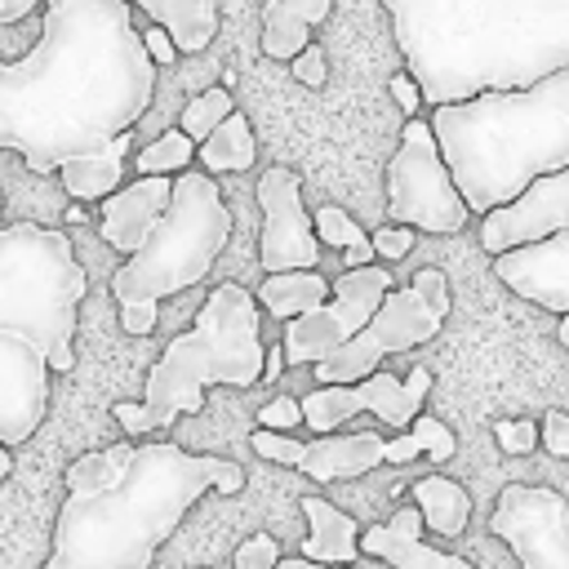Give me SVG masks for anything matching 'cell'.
I'll list each match as a JSON object with an SVG mask.
<instances>
[{
	"label": "cell",
	"mask_w": 569,
	"mask_h": 569,
	"mask_svg": "<svg viewBox=\"0 0 569 569\" xmlns=\"http://www.w3.org/2000/svg\"><path fill=\"white\" fill-rule=\"evenodd\" d=\"M191 160H196V142L182 129H164L156 142H147L133 156V169H138V178H178Z\"/></svg>",
	"instance_id": "cell-25"
},
{
	"label": "cell",
	"mask_w": 569,
	"mask_h": 569,
	"mask_svg": "<svg viewBox=\"0 0 569 569\" xmlns=\"http://www.w3.org/2000/svg\"><path fill=\"white\" fill-rule=\"evenodd\" d=\"M360 556H378L391 569H471V560L422 542L418 507H400V511H391V520L360 529Z\"/></svg>",
	"instance_id": "cell-17"
},
{
	"label": "cell",
	"mask_w": 569,
	"mask_h": 569,
	"mask_svg": "<svg viewBox=\"0 0 569 569\" xmlns=\"http://www.w3.org/2000/svg\"><path fill=\"white\" fill-rule=\"evenodd\" d=\"M67 502L53 551L40 569H151L164 538L213 489L240 493L244 471L218 453L182 445H107L67 462Z\"/></svg>",
	"instance_id": "cell-2"
},
{
	"label": "cell",
	"mask_w": 569,
	"mask_h": 569,
	"mask_svg": "<svg viewBox=\"0 0 569 569\" xmlns=\"http://www.w3.org/2000/svg\"><path fill=\"white\" fill-rule=\"evenodd\" d=\"M333 0H267L262 4V53L276 62H293L311 40V27L329 18Z\"/></svg>",
	"instance_id": "cell-19"
},
{
	"label": "cell",
	"mask_w": 569,
	"mask_h": 569,
	"mask_svg": "<svg viewBox=\"0 0 569 569\" xmlns=\"http://www.w3.org/2000/svg\"><path fill=\"white\" fill-rule=\"evenodd\" d=\"M293 80H298L302 89H325V80H329V58H325L320 44H307V49L293 58Z\"/></svg>",
	"instance_id": "cell-33"
},
{
	"label": "cell",
	"mask_w": 569,
	"mask_h": 569,
	"mask_svg": "<svg viewBox=\"0 0 569 569\" xmlns=\"http://www.w3.org/2000/svg\"><path fill=\"white\" fill-rule=\"evenodd\" d=\"M196 156H200V164H204L209 178H213V173H244V169L258 160V142H253L249 120H244L240 111H231V116L196 147Z\"/></svg>",
	"instance_id": "cell-24"
},
{
	"label": "cell",
	"mask_w": 569,
	"mask_h": 569,
	"mask_svg": "<svg viewBox=\"0 0 569 569\" xmlns=\"http://www.w3.org/2000/svg\"><path fill=\"white\" fill-rule=\"evenodd\" d=\"M36 4H44V0H0V22H22Z\"/></svg>",
	"instance_id": "cell-40"
},
{
	"label": "cell",
	"mask_w": 569,
	"mask_h": 569,
	"mask_svg": "<svg viewBox=\"0 0 569 569\" xmlns=\"http://www.w3.org/2000/svg\"><path fill=\"white\" fill-rule=\"evenodd\" d=\"M156 316H160V307H147V302L120 307V325H124V333H133V338H147V333L156 329Z\"/></svg>",
	"instance_id": "cell-35"
},
{
	"label": "cell",
	"mask_w": 569,
	"mask_h": 569,
	"mask_svg": "<svg viewBox=\"0 0 569 569\" xmlns=\"http://www.w3.org/2000/svg\"><path fill=\"white\" fill-rule=\"evenodd\" d=\"M258 204H262V236H258V258L262 271H311L320 267V240L311 231L307 204H302V178L284 164H271L258 178Z\"/></svg>",
	"instance_id": "cell-12"
},
{
	"label": "cell",
	"mask_w": 569,
	"mask_h": 569,
	"mask_svg": "<svg viewBox=\"0 0 569 569\" xmlns=\"http://www.w3.org/2000/svg\"><path fill=\"white\" fill-rule=\"evenodd\" d=\"M151 93L156 62L124 0H44L31 53L0 62V151L53 173L129 133Z\"/></svg>",
	"instance_id": "cell-1"
},
{
	"label": "cell",
	"mask_w": 569,
	"mask_h": 569,
	"mask_svg": "<svg viewBox=\"0 0 569 569\" xmlns=\"http://www.w3.org/2000/svg\"><path fill=\"white\" fill-rule=\"evenodd\" d=\"M413 236H418V231H409V227H391V222H387V227H378V231L369 236V244H373L378 258L400 262V258L413 249Z\"/></svg>",
	"instance_id": "cell-34"
},
{
	"label": "cell",
	"mask_w": 569,
	"mask_h": 569,
	"mask_svg": "<svg viewBox=\"0 0 569 569\" xmlns=\"http://www.w3.org/2000/svg\"><path fill=\"white\" fill-rule=\"evenodd\" d=\"M280 565V547L271 533H253L231 551V569H276Z\"/></svg>",
	"instance_id": "cell-29"
},
{
	"label": "cell",
	"mask_w": 569,
	"mask_h": 569,
	"mask_svg": "<svg viewBox=\"0 0 569 569\" xmlns=\"http://www.w3.org/2000/svg\"><path fill=\"white\" fill-rule=\"evenodd\" d=\"M169 191L173 178H133L129 187H116L107 200H98V236L129 258L169 209Z\"/></svg>",
	"instance_id": "cell-16"
},
{
	"label": "cell",
	"mask_w": 569,
	"mask_h": 569,
	"mask_svg": "<svg viewBox=\"0 0 569 569\" xmlns=\"http://www.w3.org/2000/svg\"><path fill=\"white\" fill-rule=\"evenodd\" d=\"M493 276L520 298L560 316V342L569 347V231L542 236L533 244H516L493 258Z\"/></svg>",
	"instance_id": "cell-15"
},
{
	"label": "cell",
	"mask_w": 569,
	"mask_h": 569,
	"mask_svg": "<svg viewBox=\"0 0 569 569\" xmlns=\"http://www.w3.org/2000/svg\"><path fill=\"white\" fill-rule=\"evenodd\" d=\"M231 240V204L222 200L218 182L204 169H182L169 191V209L147 231V240L116 267L111 298L120 307L147 302L160 307V298L191 289L209 276V267L222 258Z\"/></svg>",
	"instance_id": "cell-6"
},
{
	"label": "cell",
	"mask_w": 569,
	"mask_h": 569,
	"mask_svg": "<svg viewBox=\"0 0 569 569\" xmlns=\"http://www.w3.org/2000/svg\"><path fill=\"white\" fill-rule=\"evenodd\" d=\"M538 445L551 458H569V413L565 409H547L538 422Z\"/></svg>",
	"instance_id": "cell-32"
},
{
	"label": "cell",
	"mask_w": 569,
	"mask_h": 569,
	"mask_svg": "<svg viewBox=\"0 0 569 569\" xmlns=\"http://www.w3.org/2000/svg\"><path fill=\"white\" fill-rule=\"evenodd\" d=\"M387 293H391V267L369 262V267L342 271L316 311L284 320V338H280L284 365H311L316 369L320 360H329L338 347H347L373 320V311L382 307Z\"/></svg>",
	"instance_id": "cell-9"
},
{
	"label": "cell",
	"mask_w": 569,
	"mask_h": 569,
	"mask_svg": "<svg viewBox=\"0 0 569 569\" xmlns=\"http://www.w3.org/2000/svg\"><path fill=\"white\" fill-rule=\"evenodd\" d=\"M302 516H307V542H302V560L325 565V569H342L356 565L360 556V525L356 516L338 511L329 498L307 493L302 498Z\"/></svg>",
	"instance_id": "cell-18"
},
{
	"label": "cell",
	"mask_w": 569,
	"mask_h": 569,
	"mask_svg": "<svg viewBox=\"0 0 569 569\" xmlns=\"http://www.w3.org/2000/svg\"><path fill=\"white\" fill-rule=\"evenodd\" d=\"M262 307L244 284L222 280L204 298L196 325L182 329L147 373L142 409L151 431L204 409L209 387H253L262 378Z\"/></svg>",
	"instance_id": "cell-5"
},
{
	"label": "cell",
	"mask_w": 569,
	"mask_h": 569,
	"mask_svg": "<svg viewBox=\"0 0 569 569\" xmlns=\"http://www.w3.org/2000/svg\"><path fill=\"white\" fill-rule=\"evenodd\" d=\"M418 453H422V449H418V440H413L409 431L396 436V440H382V462H396V467H400V462H413Z\"/></svg>",
	"instance_id": "cell-39"
},
{
	"label": "cell",
	"mask_w": 569,
	"mask_h": 569,
	"mask_svg": "<svg viewBox=\"0 0 569 569\" xmlns=\"http://www.w3.org/2000/svg\"><path fill=\"white\" fill-rule=\"evenodd\" d=\"M138 36H142V49H147L151 62H160V67L178 62V49H173V40H169L160 27H147V31H138Z\"/></svg>",
	"instance_id": "cell-37"
},
{
	"label": "cell",
	"mask_w": 569,
	"mask_h": 569,
	"mask_svg": "<svg viewBox=\"0 0 569 569\" xmlns=\"http://www.w3.org/2000/svg\"><path fill=\"white\" fill-rule=\"evenodd\" d=\"M431 107L529 89L569 67V0H382Z\"/></svg>",
	"instance_id": "cell-3"
},
{
	"label": "cell",
	"mask_w": 569,
	"mask_h": 569,
	"mask_svg": "<svg viewBox=\"0 0 569 569\" xmlns=\"http://www.w3.org/2000/svg\"><path fill=\"white\" fill-rule=\"evenodd\" d=\"M129 147L133 138L120 133L116 142H107L102 151H84V156H71L58 164V178H62V191L80 204V200H107L120 182H124V160H129Z\"/></svg>",
	"instance_id": "cell-20"
},
{
	"label": "cell",
	"mask_w": 569,
	"mask_h": 569,
	"mask_svg": "<svg viewBox=\"0 0 569 569\" xmlns=\"http://www.w3.org/2000/svg\"><path fill=\"white\" fill-rule=\"evenodd\" d=\"M258 427L262 431H293V427H302V409H298V400L293 396H276V400H267L262 409H258Z\"/></svg>",
	"instance_id": "cell-31"
},
{
	"label": "cell",
	"mask_w": 569,
	"mask_h": 569,
	"mask_svg": "<svg viewBox=\"0 0 569 569\" xmlns=\"http://www.w3.org/2000/svg\"><path fill=\"white\" fill-rule=\"evenodd\" d=\"M387 89H391V98L400 102V111H405V116L413 120V116H418V107H422V93H418V84H413V76H409V71H396Z\"/></svg>",
	"instance_id": "cell-36"
},
{
	"label": "cell",
	"mask_w": 569,
	"mask_h": 569,
	"mask_svg": "<svg viewBox=\"0 0 569 569\" xmlns=\"http://www.w3.org/2000/svg\"><path fill=\"white\" fill-rule=\"evenodd\" d=\"M253 298L267 316L298 320L329 298V280L320 271H276V276H262V289Z\"/></svg>",
	"instance_id": "cell-22"
},
{
	"label": "cell",
	"mask_w": 569,
	"mask_h": 569,
	"mask_svg": "<svg viewBox=\"0 0 569 569\" xmlns=\"http://www.w3.org/2000/svg\"><path fill=\"white\" fill-rule=\"evenodd\" d=\"M493 436H498L502 453H533L538 449V422H529V418H498Z\"/></svg>",
	"instance_id": "cell-30"
},
{
	"label": "cell",
	"mask_w": 569,
	"mask_h": 569,
	"mask_svg": "<svg viewBox=\"0 0 569 569\" xmlns=\"http://www.w3.org/2000/svg\"><path fill=\"white\" fill-rule=\"evenodd\" d=\"M409 436L418 440V449H422L431 462H449L453 449H458V436H453L440 418H431V413H418V418L409 422Z\"/></svg>",
	"instance_id": "cell-28"
},
{
	"label": "cell",
	"mask_w": 569,
	"mask_h": 569,
	"mask_svg": "<svg viewBox=\"0 0 569 569\" xmlns=\"http://www.w3.org/2000/svg\"><path fill=\"white\" fill-rule=\"evenodd\" d=\"M373 262V244L365 240V244H356V249H342V267L351 271V267H369Z\"/></svg>",
	"instance_id": "cell-41"
},
{
	"label": "cell",
	"mask_w": 569,
	"mask_h": 569,
	"mask_svg": "<svg viewBox=\"0 0 569 569\" xmlns=\"http://www.w3.org/2000/svg\"><path fill=\"white\" fill-rule=\"evenodd\" d=\"M276 569H325V565H311V560H302V556H280ZM342 569H356V565H342Z\"/></svg>",
	"instance_id": "cell-43"
},
{
	"label": "cell",
	"mask_w": 569,
	"mask_h": 569,
	"mask_svg": "<svg viewBox=\"0 0 569 569\" xmlns=\"http://www.w3.org/2000/svg\"><path fill=\"white\" fill-rule=\"evenodd\" d=\"M445 316H449V280H445V271L440 267H418L405 289H391L382 298V307L373 311V320L347 347H338L329 360L316 365L320 387L365 382L378 369V360L431 342L440 333Z\"/></svg>",
	"instance_id": "cell-7"
},
{
	"label": "cell",
	"mask_w": 569,
	"mask_h": 569,
	"mask_svg": "<svg viewBox=\"0 0 569 569\" xmlns=\"http://www.w3.org/2000/svg\"><path fill=\"white\" fill-rule=\"evenodd\" d=\"M427 391H431V369L427 365L409 369V378H396V373L373 369L365 382H351V387H316L311 396L298 400V409H302V422L316 436H333L347 418H356L365 409L378 413L387 427L409 431V422L422 413Z\"/></svg>",
	"instance_id": "cell-11"
},
{
	"label": "cell",
	"mask_w": 569,
	"mask_h": 569,
	"mask_svg": "<svg viewBox=\"0 0 569 569\" xmlns=\"http://www.w3.org/2000/svg\"><path fill=\"white\" fill-rule=\"evenodd\" d=\"M258 458L298 467L302 476L320 480V485H338V480H360L382 462V436L378 431H351V436H316V440H293L280 431H253L249 436Z\"/></svg>",
	"instance_id": "cell-13"
},
{
	"label": "cell",
	"mask_w": 569,
	"mask_h": 569,
	"mask_svg": "<svg viewBox=\"0 0 569 569\" xmlns=\"http://www.w3.org/2000/svg\"><path fill=\"white\" fill-rule=\"evenodd\" d=\"M311 231H316V240H320V244H333V249H356V244H365V240H369V236H365V227H360L347 209H338V204H325V209L316 213Z\"/></svg>",
	"instance_id": "cell-27"
},
{
	"label": "cell",
	"mask_w": 569,
	"mask_h": 569,
	"mask_svg": "<svg viewBox=\"0 0 569 569\" xmlns=\"http://www.w3.org/2000/svg\"><path fill=\"white\" fill-rule=\"evenodd\" d=\"M280 369H284V351H280V347H271V351H267V360H262V373H267V378H276Z\"/></svg>",
	"instance_id": "cell-42"
},
{
	"label": "cell",
	"mask_w": 569,
	"mask_h": 569,
	"mask_svg": "<svg viewBox=\"0 0 569 569\" xmlns=\"http://www.w3.org/2000/svg\"><path fill=\"white\" fill-rule=\"evenodd\" d=\"M413 507L422 516V529L440 533V538H458L467 529V516H471V493L458 485V480H445V476H427V480H413Z\"/></svg>",
	"instance_id": "cell-23"
},
{
	"label": "cell",
	"mask_w": 569,
	"mask_h": 569,
	"mask_svg": "<svg viewBox=\"0 0 569 569\" xmlns=\"http://www.w3.org/2000/svg\"><path fill=\"white\" fill-rule=\"evenodd\" d=\"M489 533L511 547L520 569H569V502L560 489L507 485L493 502Z\"/></svg>",
	"instance_id": "cell-10"
},
{
	"label": "cell",
	"mask_w": 569,
	"mask_h": 569,
	"mask_svg": "<svg viewBox=\"0 0 569 569\" xmlns=\"http://www.w3.org/2000/svg\"><path fill=\"white\" fill-rule=\"evenodd\" d=\"M9 471H13V453H9V449H4V445H0V480H4V476H9Z\"/></svg>",
	"instance_id": "cell-44"
},
{
	"label": "cell",
	"mask_w": 569,
	"mask_h": 569,
	"mask_svg": "<svg viewBox=\"0 0 569 569\" xmlns=\"http://www.w3.org/2000/svg\"><path fill=\"white\" fill-rule=\"evenodd\" d=\"M236 107H231V89H204V93H196L187 107H182V116H178V129L200 147L227 116H231Z\"/></svg>",
	"instance_id": "cell-26"
},
{
	"label": "cell",
	"mask_w": 569,
	"mask_h": 569,
	"mask_svg": "<svg viewBox=\"0 0 569 569\" xmlns=\"http://www.w3.org/2000/svg\"><path fill=\"white\" fill-rule=\"evenodd\" d=\"M160 27L178 53H200L218 36V0H124Z\"/></svg>",
	"instance_id": "cell-21"
},
{
	"label": "cell",
	"mask_w": 569,
	"mask_h": 569,
	"mask_svg": "<svg viewBox=\"0 0 569 569\" xmlns=\"http://www.w3.org/2000/svg\"><path fill=\"white\" fill-rule=\"evenodd\" d=\"M467 204L440 160L427 120H409L396 156L387 160V222L431 236H453L467 227Z\"/></svg>",
	"instance_id": "cell-8"
},
{
	"label": "cell",
	"mask_w": 569,
	"mask_h": 569,
	"mask_svg": "<svg viewBox=\"0 0 569 569\" xmlns=\"http://www.w3.org/2000/svg\"><path fill=\"white\" fill-rule=\"evenodd\" d=\"M556 231H569V169L533 178L511 204L489 209L480 222V249L498 258L516 244H533Z\"/></svg>",
	"instance_id": "cell-14"
},
{
	"label": "cell",
	"mask_w": 569,
	"mask_h": 569,
	"mask_svg": "<svg viewBox=\"0 0 569 569\" xmlns=\"http://www.w3.org/2000/svg\"><path fill=\"white\" fill-rule=\"evenodd\" d=\"M111 413H116V422H120L129 436H147V431H151V418H147L142 400H120Z\"/></svg>",
	"instance_id": "cell-38"
},
{
	"label": "cell",
	"mask_w": 569,
	"mask_h": 569,
	"mask_svg": "<svg viewBox=\"0 0 569 569\" xmlns=\"http://www.w3.org/2000/svg\"><path fill=\"white\" fill-rule=\"evenodd\" d=\"M427 124L467 213L511 204L533 178L569 169V67L529 89L431 107Z\"/></svg>",
	"instance_id": "cell-4"
},
{
	"label": "cell",
	"mask_w": 569,
	"mask_h": 569,
	"mask_svg": "<svg viewBox=\"0 0 569 569\" xmlns=\"http://www.w3.org/2000/svg\"><path fill=\"white\" fill-rule=\"evenodd\" d=\"M0 204H4V196H0Z\"/></svg>",
	"instance_id": "cell-45"
}]
</instances>
